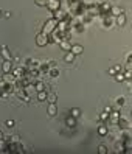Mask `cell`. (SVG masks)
Instances as JSON below:
<instances>
[{"label": "cell", "mask_w": 132, "mask_h": 154, "mask_svg": "<svg viewBox=\"0 0 132 154\" xmlns=\"http://www.w3.org/2000/svg\"><path fill=\"white\" fill-rule=\"evenodd\" d=\"M25 73H26V67H17V69L13 72V75H14L16 78H23Z\"/></svg>", "instance_id": "9c48e42d"}, {"label": "cell", "mask_w": 132, "mask_h": 154, "mask_svg": "<svg viewBox=\"0 0 132 154\" xmlns=\"http://www.w3.org/2000/svg\"><path fill=\"white\" fill-rule=\"evenodd\" d=\"M115 22H117V25H120V26L124 25V23H126V16H124V14L117 16V20H115Z\"/></svg>", "instance_id": "d6986e66"}, {"label": "cell", "mask_w": 132, "mask_h": 154, "mask_svg": "<svg viewBox=\"0 0 132 154\" xmlns=\"http://www.w3.org/2000/svg\"><path fill=\"white\" fill-rule=\"evenodd\" d=\"M98 152L100 154H106V152H107V148H106L104 145H100V146H98Z\"/></svg>", "instance_id": "83f0119b"}, {"label": "cell", "mask_w": 132, "mask_h": 154, "mask_svg": "<svg viewBox=\"0 0 132 154\" xmlns=\"http://www.w3.org/2000/svg\"><path fill=\"white\" fill-rule=\"evenodd\" d=\"M23 92L26 94V97H33L34 95V92H36V89H34V84L33 83H30V84H26L25 87H23Z\"/></svg>", "instance_id": "52a82bcc"}, {"label": "cell", "mask_w": 132, "mask_h": 154, "mask_svg": "<svg viewBox=\"0 0 132 154\" xmlns=\"http://www.w3.org/2000/svg\"><path fill=\"white\" fill-rule=\"evenodd\" d=\"M56 25H58V22L55 20V19H48L45 23H44V28H42V33L44 34H47V36H50L53 31L56 30Z\"/></svg>", "instance_id": "6da1fadb"}, {"label": "cell", "mask_w": 132, "mask_h": 154, "mask_svg": "<svg viewBox=\"0 0 132 154\" xmlns=\"http://www.w3.org/2000/svg\"><path fill=\"white\" fill-rule=\"evenodd\" d=\"M53 19H55L56 22H61V20H65V19H68V14L64 11V10H56V11H53Z\"/></svg>", "instance_id": "7a4b0ae2"}, {"label": "cell", "mask_w": 132, "mask_h": 154, "mask_svg": "<svg viewBox=\"0 0 132 154\" xmlns=\"http://www.w3.org/2000/svg\"><path fill=\"white\" fill-rule=\"evenodd\" d=\"M47 90H40V92H38V100H39V101H45V100H47Z\"/></svg>", "instance_id": "ffe728a7"}, {"label": "cell", "mask_w": 132, "mask_h": 154, "mask_svg": "<svg viewBox=\"0 0 132 154\" xmlns=\"http://www.w3.org/2000/svg\"><path fill=\"white\" fill-rule=\"evenodd\" d=\"M118 119H120V112H117V111H112V112L109 114V119H107V120H110L113 125H117Z\"/></svg>", "instance_id": "7c38bea8"}, {"label": "cell", "mask_w": 132, "mask_h": 154, "mask_svg": "<svg viewBox=\"0 0 132 154\" xmlns=\"http://www.w3.org/2000/svg\"><path fill=\"white\" fill-rule=\"evenodd\" d=\"M98 10H100V14H107L110 11V5L107 2H103L100 6H98Z\"/></svg>", "instance_id": "30bf717a"}, {"label": "cell", "mask_w": 132, "mask_h": 154, "mask_svg": "<svg viewBox=\"0 0 132 154\" xmlns=\"http://www.w3.org/2000/svg\"><path fill=\"white\" fill-rule=\"evenodd\" d=\"M48 10L53 13V11H56L61 8V0H47V5H45Z\"/></svg>", "instance_id": "277c9868"}, {"label": "cell", "mask_w": 132, "mask_h": 154, "mask_svg": "<svg viewBox=\"0 0 132 154\" xmlns=\"http://www.w3.org/2000/svg\"><path fill=\"white\" fill-rule=\"evenodd\" d=\"M6 126H8V128H13V126H14V122L13 120H6V123H5Z\"/></svg>", "instance_id": "e575fe53"}, {"label": "cell", "mask_w": 132, "mask_h": 154, "mask_svg": "<svg viewBox=\"0 0 132 154\" xmlns=\"http://www.w3.org/2000/svg\"><path fill=\"white\" fill-rule=\"evenodd\" d=\"M2 97H6V94H5V89H3V83L0 84V98Z\"/></svg>", "instance_id": "d6a6232c"}, {"label": "cell", "mask_w": 132, "mask_h": 154, "mask_svg": "<svg viewBox=\"0 0 132 154\" xmlns=\"http://www.w3.org/2000/svg\"><path fill=\"white\" fill-rule=\"evenodd\" d=\"M123 75H124V79H130V76H132V72H130V70H126Z\"/></svg>", "instance_id": "1f68e13d"}, {"label": "cell", "mask_w": 132, "mask_h": 154, "mask_svg": "<svg viewBox=\"0 0 132 154\" xmlns=\"http://www.w3.org/2000/svg\"><path fill=\"white\" fill-rule=\"evenodd\" d=\"M34 89H36V92H40V90H45V86H44V83L38 81V83H34Z\"/></svg>", "instance_id": "cb8c5ba5"}, {"label": "cell", "mask_w": 132, "mask_h": 154, "mask_svg": "<svg viewBox=\"0 0 132 154\" xmlns=\"http://www.w3.org/2000/svg\"><path fill=\"white\" fill-rule=\"evenodd\" d=\"M65 123H67L68 128H73V126L76 125V119H73V117L70 115V117H67V119H65Z\"/></svg>", "instance_id": "ac0fdd59"}, {"label": "cell", "mask_w": 132, "mask_h": 154, "mask_svg": "<svg viewBox=\"0 0 132 154\" xmlns=\"http://www.w3.org/2000/svg\"><path fill=\"white\" fill-rule=\"evenodd\" d=\"M11 69H13L11 61H3V64H2V70H3V73H8V72H11Z\"/></svg>", "instance_id": "5bb4252c"}, {"label": "cell", "mask_w": 132, "mask_h": 154, "mask_svg": "<svg viewBox=\"0 0 132 154\" xmlns=\"http://www.w3.org/2000/svg\"><path fill=\"white\" fill-rule=\"evenodd\" d=\"M82 50H84V48H82V45H78V44H76V45H72V47H70V51H72L75 56H76V55H81Z\"/></svg>", "instance_id": "8fae6325"}, {"label": "cell", "mask_w": 132, "mask_h": 154, "mask_svg": "<svg viewBox=\"0 0 132 154\" xmlns=\"http://www.w3.org/2000/svg\"><path fill=\"white\" fill-rule=\"evenodd\" d=\"M0 55H2L3 61H11V51L8 50L6 45H2V48H0Z\"/></svg>", "instance_id": "5b68a950"}, {"label": "cell", "mask_w": 132, "mask_h": 154, "mask_svg": "<svg viewBox=\"0 0 132 154\" xmlns=\"http://www.w3.org/2000/svg\"><path fill=\"white\" fill-rule=\"evenodd\" d=\"M104 112H107V114H110V112H112V107H106V109H104Z\"/></svg>", "instance_id": "8d00e7d4"}, {"label": "cell", "mask_w": 132, "mask_h": 154, "mask_svg": "<svg viewBox=\"0 0 132 154\" xmlns=\"http://www.w3.org/2000/svg\"><path fill=\"white\" fill-rule=\"evenodd\" d=\"M56 100H58V97H56V94H47V101L48 103H56Z\"/></svg>", "instance_id": "603a6c76"}, {"label": "cell", "mask_w": 132, "mask_h": 154, "mask_svg": "<svg viewBox=\"0 0 132 154\" xmlns=\"http://www.w3.org/2000/svg\"><path fill=\"white\" fill-rule=\"evenodd\" d=\"M104 26H107V28L112 26V17H109V19L106 17V19H104Z\"/></svg>", "instance_id": "f1b7e54d"}, {"label": "cell", "mask_w": 132, "mask_h": 154, "mask_svg": "<svg viewBox=\"0 0 132 154\" xmlns=\"http://www.w3.org/2000/svg\"><path fill=\"white\" fill-rule=\"evenodd\" d=\"M117 125L120 126L121 129H129V128H130V123H129V120H126L124 117H121V115H120V119H118Z\"/></svg>", "instance_id": "8992f818"}, {"label": "cell", "mask_w": 132, "mask_h": 154, "mask_svg": "<svg viewBox=\"0 0 132 154\" xmlns=\"http://www.w3.org/2000/svg\"><path fill=\"white\" fill-rule=\"evenodd\" d=\"M98 132H100V135H106V134H107V128H106L104 125H101L98 128Z\"/></svg>", "instance_id": "d4e9b609"}, {"label": "cell", "mask_w": 132, "mask_h": 154, "mask_svg": "<svg viewBox=\"0 0 132 154\" xmlns=\"http://www.w3.org/2000/svg\"><path fill=\"white\" fill-rule=\"evenodd\" d=\"M123 104H124V98L118 97V98H117V106H123Z\"/></svg>", "instance_id": "4dcf8cb0"}, {"label": "cell", "mask_w": 132, "mask_h": 154, "mask_svg": "<svg viewBox=\"0 0 132 154\" xmlns=\"http://www.w3.org/2000/svg\"><path fill=\"white\" fill-rule=\"evenodd\" d=\"M64 61H65V62H73V61H75V55H73L72 51L65 53V56H64Z\"/></svg>", "instance_id": "7402d4cb"}, {"label": "cell", "mask_w": 132, "mask_h": 154, "mask_svg": "<svg viewBox=\"0 0 132 154\" xmlns=\"http://www.w3.org/2000/svg\"><path fill=\"white\" fill-rule=\"evenodd\" d=\"M0 17H2V11H0Z\"/></svg>", "instance_id": "ab89813d"}, {"label": "cell", "mask_w": 132, "mask_h": 154, "mask_svg": "<svg viewBox=\"0 0 132 154\" xmlns=\"http://www.w3.org/2000/svg\"><path fill=\"white\" fill-rule=\"evenodd\" d=\"M100 119H101V120H107V119H109V114H107V112H103V114L100 115Z\"/></svg>", "instance_id": "836d02e7"}, {"label": "cell", "mask_w": 132, "mask_h": 154, "mask_svg": "<svg viewBox=\"0 0 132 154\" xmlns=\"http://www.w3.org/2000/svg\"><path fill=\"white\" fill-rule=\"evenodd\" d=\"M112 16H120V14H123V8H120V6H110V11H109Z\"/></svg>", "instance_id": "9a60e30c"}, {"label": "cell", "mask_w": 132, "mask_h": 154, "mask_svg": "<svg viewBox=\"0 0 132 154\" xmlns=\"http://www.w3.org/2000/svg\"><path fill=\"white\" fill-rule=\"evenodd\" d=\"M0 152H8V140L0 139Z\"/></svg>", "instance_id": "e0dca14e"}, {"label": "cell", "mask_w": 132, "mask_h": 154, "mask_svg": "<svg viewBox=\"0 0 132 154\" xmlns=\"http://www.w3.org/2000/svg\"><path fill=\"white\" fill-rule=\"evenodd\" d=\"M34 3L38 6H45L47 5V0H34Z\"/></svg>", "instance_id": "f546056e"}, {"label": "cell", "mask_w": 132, "mask_h": 154, "mask_svg": "<svg viewBox=\"0 0 132 154\" xmlns=\"http://www.w3.org/2000/svg\"><path fill=\"white\" fill-rule=\"evenodd\" d=\"M113 76H115V79L118 81V83H121V81L124 79V75H123L121 72H118V73H115V75H113Z\"/></svg>", "instance_id": "4316f807"}, {"label": "cell", "mask_w": 132, "mask_h": 154, "mask_svg": "<svg viewBox=\"0 0 132 154\" xmlns=\"http://www.w3.org/2000/svg\"><path fill=\"white\" fill-rule=\"evenodd\" d=\"M70 115H72L73 119H79V117H81V111H79L78 107H73V109L70 111Z\"/></svg>", "instance_id": "44dd1931"}, {"label": "cell", "mask_w": 132, "mask_h": 154, "mask_svg": "<svg viewBox=\"0 0 132 154\" xmlns=\"http://www.w3.org/2000/svg\"><path fill=\"white\" fill-rule=\"evenodd\" d=\"M47 112H48V115H51V117L56 115V114H58V106H56V103H50Z\"/></svg>", "instance_id": "4fadbf2b"}, {"label": "cell", "mask_w": 132, "mask_h": 154, "mask_svg": "<svg viewBox=\"0 0 132 154\" xmlns=\"http://www.w3.org/2000/svg\"><path fill=\"white\" fill-rule=\"evenodd\" d=\"M48 42H50V39H48V36H47V34L39 33V34L36 36V44L39 45V47H45Z\"/></svg>", "instance_id": "3957f363"}, {"label": "cell", "mask_w": 132, "mask_h": 154, "mask_svg": "<svg viewBox=\"0 0 132 154\" xmlns=\"http://www.w3.org/2000/svg\"><path fill=\"white\" fill-rule=\"evenodd\" d=\"M2 16H5V17H10V16H11V13H8V11H6V13H3Z\"/></svg>", "instance_id": "74e56055"}, {"label": "cell", "mask_w": 132, "mask_h": 154, "mask_svg": "<svg viewBox=\"0 0 132 154\" xmlns=\"http://www.w3.org/2000/svg\"><path fill=\"white\" fill-rule=\"evenodd\" d=\"M117 149H118V151H123V149H124V146H123V143H118V145H117Z\"/></svg>", "instance_id": "d590c367"}, {"label": "cell", "mask_w": 132, "mask_h": 154, "mask_svg": "<svg viewBox=\"0 0 132 154\" xmlns=\"http://www.w3.org/2000/svg\"><path fill=\"white\" fill-rule=\"evenodd\" d=\"M0 139H3V135H2V132H0Z\"/></svg>", "instance_id": "f35d334b"}, {"label": "cell", "mask_w": 132, "mask_h": 154, "mask_svg": "<svg viewBox=\"0 0 132 154\" xmlns=\"http://www.w3.org/2000/svg\"><path fill=\"white\" fill-rule=\"evenodd\" d=\"M48 73H50V76L56 78V76L59 75V70H58V69H51V70H48Z\"/></svg>", "instance_id": "484cf974"}, {"label": "cell", "mask_w": 132, "mask_h": 154, "mask_svg": "<svg viewBox=\"0 0 132 154\" xmlns=\"http://www.w3.org/2000/svg\"><path fill=\"white\" fill-rule=\"evenodd\" d=\"M2 81H3V83H10V84H14V83H16V76L11 73V72H8V73H5V75L2 76Z\"/></svg>", "instance_id": "ba28073f"}, {"label": "cell", "mask_w": 132, "mask_h": 154, "mask_svg": "<svg viewBox=\"0 0 132 154\" xmlns=\"http://www.w3.org/2000/svg\"><path fill=\"white\" fill-rule=\"evenodd\" d=\"M59 47L62 48V50H67V51H70V47H72V45H70L68 39H62V41L59 42Z\"/></svg>", "instance_id": "2e32d148"}]
</instances>
